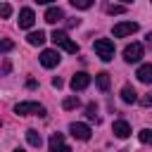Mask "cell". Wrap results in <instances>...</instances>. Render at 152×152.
Listing matches in <instances>:
<instances>
[{
	"instance_id": "cell-28",
	"label": "cell",
	"mask_w": 152,
	"mask_h": 152,
	"mask_svg": "<svg viewBox=\"0 0 152 152\" xmlns=\"http://www.w3.org/2000/svg\"><path fill=\"white\" fill-rule=\"evenodd\" d=\"M36 2H38V5H50L52 0H36Z\"/></svg>"
},
{
	"instance_id": "cell-5",
	"label": "cell",
	"mask_w": 152,
	"mask_h": 152,
	"mask_svg": "<svg viewBox=\"0 0 152 152\" xmlns=\"http://www.w3.org/2000/svg\"><path fill=\"white\" fill-rule=\"evenodd\" d=\"M40 64H43L45 69L57 66V64H59V52H57V50H43V52H40Z\"/></svg>"
},
{
	"instance_id": "cell-12",
	"label": "cell",
	"mask_w": 152,
	"mask_h": 152,
	"mask_svg": "<svg viewBox=\"0 0 152 152\" xmlns=\"http://www.w3.org/2000/svg\"><path fill=\"white\" fill-rule=\"evenodd\" d=\"M121 100H124L126 104H133V102H138V93L133 90V86H124V88H121Z\"/></svg>"
},
{
	"instance_id": "cell-17",
	"label": "cell",
	"mask_w": 152,
	"mask_h": 152,
	"mask_svg": "<svg viewBox=\"0 0 152 152\" xmlns=\"http://www.w3.org/2000/svg\"><path fill=\"white\" fill-rule=\"evenodd\" d=\"M26 40H28V45H43L45 43V33L43 31H31L26 36Z\"/></svg>"
},
{
	"instance_id": "cell-23",
	"label": "cell",
	"mask_w": 152,
	"mask_h": 152,
	"mask_svg": "<svg viewBox=\"0 0 152 152\" xmlns=\"http://www.w3.org/2000/svg\"><path fill=\"white\" fill-rule=\"evenodd\" d=\"M0 14H2V19H7V17L12 14V7H10V5L5 2V5H2V10H0Z\"/></svg>"
},
{
	"instance_id": "cell-27",
	"label": "cell",
	"mask_w": 152,
	"mask_h": 152,
	"mask_svg": "<svg viewBox=\"0 0 152 152\" xmlns=\"http://www.w3.org/2000/svg\"><path fill=\"white\" fill-rule=\"evenodd\" d=\"M145 40H147V45H152V33H147V36H145Z\"/></svg>"
},
{
	"instance_id": "cell-10",
	"label": "cell",
	"mask_w": 152,
	"mask_h": 152,
	"mask_svg": "<svg viewBox=\"0 0 152 152\" xmlns=\"http://www.w3.org/2000/svg\"><path fill=\"white\" fill-rule=\"evenodd\" d=\"M33 21H36L33 10H31V7H24V10L19 12V28H31V26H33Z\"/></svg>"
},
{
	"instance_id": "cell-13",
	"label": "cell",
	"mask_w": 152,
	"mask_h": 152,
	"mask_svg": "<svg viewBox=\"0 0 152 152\" xmlns=\"http://www.w3.org/2000/svg\"><path fill=\"white\" fill-rule=\"evenodd\" d=\"M138 81H142V83H152V64H142V66H138Z\"/></svg>"
},
{
	"instance_id": "cell-24",
	"label": "cell",
	"mask_w": 152,
	"mask_h": 152,
	"mask_svg": "<svg viewBox=\"0 0 152 152\" xmlns=\"http://www.w3.org/2000/svg\"><path fill=\"white\" fill-rule=\"evenodd\" d=\"M86 116H88L90 121L95 119V104H88V107H86Z\"/></svg>"
},
{
	"instance_id": "cell-11",
	"label": "cell",
	"mask_w": 152,
	"mask_h": 152,
	"mask_svg": "<svg viewBox=\"0 0 152 152\" xmlns=\"http://www.w3.org/2000/svg\"><path fill=\"white\" fill-rule=\"evenodd\" d=\"M112 133L116 135V138H128L131 135V126H128V121H124V119H119V121H114L112 124Z\"/></svg>"
},
{
	"instance_id": "cell-8",
	"label": "cell",
	"mask_w": 152,
	"mask_h": 152,
	"mask_svg": "<svg viewBox=\"0 0 152 152\" xmlns=\"http://www.w3.org/2000/svg\"><path fill=\"white\" fill-rule=\"evenodd\" d=\"M88 86H90V76L86 71H78L71 76V90H86Z\"/></svg>"
},
{
	"instance_id": "cell-2",
	"label": "cell",
	"mask_w": 152,
	"mask_h": 152,
	"mask_svg": "<svg viewBox=\"0 0 152 152\" xmlns=\"http://www.w3.org/2000/svg\"><path fill=\"white\" fill-rule=\"evenodd\" d=\"M50 38H52V43H55V45H59V48H64L66 52H71V55H76V52H78V45H76L74 40H69V36H66L64 31H57V28H55Z\"/></svg>"
},
{
	"instance_id": "cell-15",
	"label": "cell",
	"mask_w": 152,
	"mask_h": 152,
	"mask_svg": "<svg viewBox=\"0 0 152 152\" xmlns=\"http://www.w3.org/2000/svg\"><path fill=\"white\" fill-rule=\"evenodd\" d=\"M95 83H97V88H100L102 93H107V90H109V74H107V71H100V74L95 76Z\"/></svg>"
},
{
	"instance_id": "cell-25",
	"label": "cell",
	"mask_w": 152,
	"mask_h": 152,
	"mask_svg": "<svg viewBox=\"0 0 152 152\" xmlns=\"http://www.w3.org/2000/svg\"><path fill=\"white\" fill-rule=\"evenodd\" d=\"M12 48H14V43H12V40H2V52H10Z\"/></svg>"
},
{
	"instance_id": "cell-4",
	"label": "cell",
	"mask_w": 152,
	"mask_h": 152,
	"mask_svg": "<svg viewBox=\"0 0 152 152\" xmlns=\"http://www.w3.org/2000/svg\"><path fill=\"white\" fill-rule=\"evenodd\" d=\"M140 57H142V45L140 43H128L124 48V59L126 62H140Z\"/></svg>"
},
{
	"instance_id": "cell-19",
	"label": "cell",
	"mask_w": 152,
	"mask_h": 152,
	"mask_svg": "<svg viewBox=\"0 0 152 152\" xmlns=\"http://www.w3.org/2000/svg\"><path fill=\"white\" fill-rule=\"evenodd\" d=\"M78 104H81V102H78V97H76V95H71V97H66V100L62 102V107H64V109H76Z\"/></svg>"
},
{
	"instance_id": "cell-14",
	"label": "cell",
	"mask_w": 152,
	"mask_h": 152,
	"mask_svg": "<svg viewBox=\"0 0 152 152\" xmlns=\"http://www.w3.org/2000/svg\"><path fill=\"white\" fill-rule=\"evenodd\" d=\"M59 19H64V12H62L59 7H50V10L45 12V21H48V24H57Z\"/></svg>"
},
{
	"instance_id": "cell-21",
	"label": "cell",
	"mask_w": 152,
	"mask_h": 152,
	"mask_svg": "<svg viewBox=\"0 0 152 152\" xmlns=\"http://www.w3.org/2000/svg\"><path fill=\"white\" fill-rule=\"evenodd\" d=\"M104 10H107V14H121L126 7H124V5H107Z\"/></svg>"
},
{
	"instance_id": "cell-9",
	"label": "cell",
	"mask_w": 152,
	"mask_h": 152,
	"mask_svg": "<svg viewBox=\"0 0 152 152\" xmlns=\"http://www.w3.org/2000/svg\"><path fill=\"white\" fill-rule=\"evenodd\" d=\"M50 152H71L69 145L64 142V135L62 133H52L50 135Z\"/></svg>"
},
{
	"instance_id": "cell-7",
	"label": "cell",
	"mask_w": 152,
	"mask_h": 152,
	"mask_svg": "<svg viewBox=\"0 0 152 152\" xmlns=\"http://www.w3.org/2000/svg\"><path fill=\"white\" fill-rule=\"evenodd\" d=\"M135 31H138V24H135V21H121V24L114 26V36H116V38L131 36V33H135Z\"/></svg>"
},
{
	"instance_id": "cell-16",
	"label": "cell",
	"mask_w": 152,
	"mask_h": 152,
	"mask_svg": "<svg viewBox=\"0 0 152 152\" xmlns=\"http://www.w3.org/2000/svg\"><path fill=\"white\" fill-rule=\"evenodd\" d=\"M26 140H28V145H31V147H40V145H43L40 133H38V131H33V128H28V131H26Z\"/></svg>"
},
{
	"instance_id": "cell-20",
	"label": "cell",
	"mask_w": 152,
	"mask_h": 152,
	"mask_svg": "<svg viewBox=\"0 0 152 152\" xmlns=\"http://www.w3.org/2000/svg\"><path fill=\"white\" fill-rule=\"evenodd\" d=\"M71 5H74L76 10H88V7L93 5V0H71Z\"/></svg>"
},
{
	"instance_id": "cell-1",
	"label": "cell",
	"mask_w": 152,
	"mask_h": 152,
	"mask_svg": "<svg viewBox=\"0 0 152 152\" xmlns=\"http://www.w3.org/2000/svg\"><path fill=\"white\" fill-rule=\"evenodd\" d=\"M95 52L102 62H112L114 59V43L109 38H97L95 40Z\"/></svg>"
},
{
	"instance_id": "cell-26",
	"label": "cell",
	"mask_w": 152,
	"mask_h": 152,
	"mask_svg": "<svg viewBox=\"0 0 152 152\" xmlns=\"http://www.w3.org/2000/svg\"><path fill=\"white\" fill-rule=\"evenodd\" d=\"M52 86H55V88H62V78L55 76V78H52Z\"/></svg>"
},
{
	"instance_id": "cell-30",
	"label": "cell",
	"mask_w": 152,
	"mask_h": 152,
	"mask_svg": "<svg viewBox=\"0 0 152 152\" xmlns=\"http://www.w3.org/2000/svg\"><path fill=\"white\" fill-rule=\"evenodd\" d=\"M14 152H24V150H14Z\"/></svg>"
},
{
	"instance_id": "cell-29",
	"label": "cell",
	"mask_w": 152,
	"mask_h": 152,
	"mask_svg": "<svg viewBox=\"0 0 152 152\" xmlns=\"http://www.w3.org/2000/svg\"><path fill=\"white\" fill-rule=\"evenodd\" d=\"M121 2H124V5H131V2H133V0H121Z\"/></svg>"
},
{
	"instance_id": "cell-22",
	"label": "cell",
	"mask_w": 152,
	"mask_h": 152,
	"mask_svg": "<svg viewBox=\"0 0 152 152\" xmlns=\"http://www.w3.org/2000/svg\"><path fill=\"white\" fill-rule=\"evenodd\" d=\"M138 102H140L142 107H152V93H145V95H142Z\"/></svg>"
},
{
	"instance_id": "cell-6",
	"label": "cell",
	"mask_w": 152,
	"mask_h": 152,
	"mask_svg": "<svg viewBox=\"0 0 152 152\" xmlns=\"http://www.w3.org/2000/svg\"><path fill=\"white\" fill-rule=\"evenodd\" d=\"M69 131H71V135L76 138V140H90V126L88 124H71L69 126Z\"/></svg>"
},
{
	"instance_id": "cell-3",
	"label": "cell",
	"mask_w": 152,
	"mask_h": 152,
	"mask_svg": "<svg viewBox=\"0 0 152 152\" xmlns=\"http://www.w3.org/2000/svg\"><path fill=\"white\" fill-rule=\"evenodd\" d=\"M14 112H17V114H21V116H26V114L45 116V107H43V104H38V102H19V104L14 107Z\"/></svg>"
},
{
	"instance_id": "cell-18",
	"label": "cell",
	"mask_w": 152,
	"mask_h": 152,
	"mask_svg": "<svg viewBox=\"0 0 152 152\" xmlns=\"http://www.w3.org/2000/svg\"><path fill=\"white\" fill-rule=\"evenodd\" d=\"M138 138H140L142 145H152V131H150V128H142V131L138 133Z\"/></svg>"
}]
</instances>
